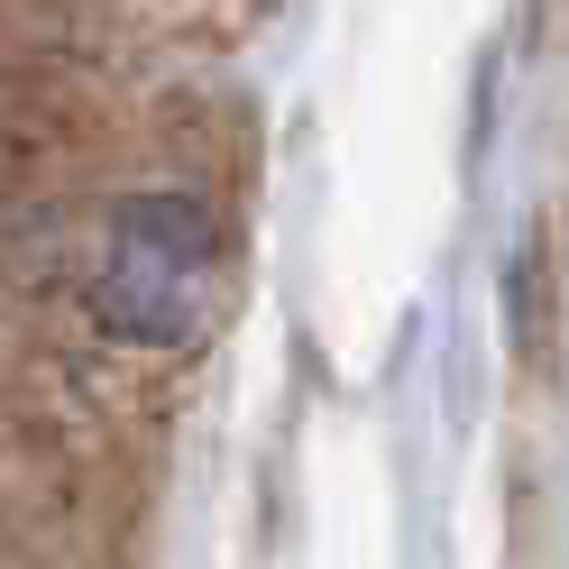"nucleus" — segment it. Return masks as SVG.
Listing matches in <instances>:
<instances>
[{
	"label": "nucleus",
	"mask_w": 569,
	"mask_h": 569,
	"mask_svg": "<svg viewBox=\"0 0 569 569\" xmlns=\"http://www.w3.org/2000/svg\"><path fill=\"white\" fill-rule=\"evenodd\" d=\"M221 303V221L193 193H129L92 258V322L138 349H174Z\"/></svg>",
	"instance_id": "f257e3e1"
}]
</instances>
